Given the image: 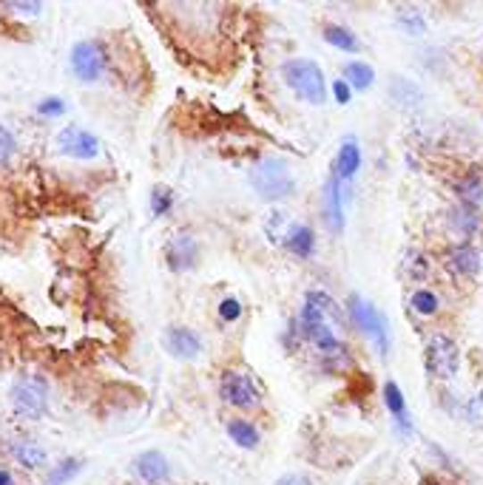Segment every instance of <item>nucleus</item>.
I'll list each match as a JSON object with an SVG mask.
<instances>
[{"instance_id":"nucleus-23","label":"nucleus","mask_w":483,"mask_h":485,"mask_svg":"<svg viewBox=\"0 0 483 485\" xmlns=\"http://www.w3.org/2000/svg\"><path fill=\"white\" fill-rule=\"evenodd\" d=\"M324 40L330 45H336V49H341V52H358V49H362V45H358V37L345 26H327L324 29Z\"/></svg>"},{"instance_id":"nucleus-28","label":"nucleus","mask_w":483,"mask_h":485,"mask_svg":"<svg viewBox=\"0 0 483 485\" xmlns=\"http://www.w3.org/2000/svg\"><path fill=\"white\" fill-rule=\"evenodd\" d=\"M14 153H18V139L0 122V165H9L14 160Z\"/></svg>"},{"instance_id":"nucleus-2","label":"nucleus","mask_w":483,"mask_h":485,"mask_svg":"<svg viewBox=\"0 0 483 485\" xmlns=\"http://www.w3.org/2000/svg\"><path fill=\"white\" fill-rule=\"evenodd\" d=\"M9 403L18 417H26V420L43 417L46 409H49V381L35 372L18 374L9 389Z\"/></svg>"},{"instance_id":"nucleus-13","label":"nucleus","mask_w":483,"mask_h":485,"mask_svg":"<svg viewBox=\"0 0 483 485\" xmlns=\"http://www.w3.org/2000/svg\"><path fill=\"white\" fill-rule=\"evenodd\" d=\"M134 472H137V477L143 480V482L160 485V482L168 480L171 465H168V460L160 455V451H143V455L134 460Z\"/></svg>"},{"instance_id":"nucleus-5","label":"nucleus","mask_w":483,"mask_h":485,"mask_svg":"<svg viewBox=\"0 0 483 485\" xmlns=\"http://www.w3.org/2000/svg\"><path fill=\"white\" fill-rule=\"evenodd\" d=\"M254 187L259 191L262 199H268V201H279V199H285L293 193V174H290V168L282 162V160H264L256 170H254V177H251Z\"/></svg>"},{"instance_id":"nucleus-32","label":"nucleus","mask_w":483,"mask_h":485,"mask_svg":"<svg viewBox=\"0 0 483 485\" xmlns=\"http://www.w3.org/2000/svg\"><path fill=\"white\" fill-rule=\"evenodd\" d=\"M6 9L14 14H40L43 12L40 4H6Z\"/></svg>"},{"instance_id":"nucleus-35","label":"nucleus","mask_w":483,"mask_h":485,"mask_svg":"<svg viewBox=\"0 0 483 485\" xmlns=\"http://www.w3.org/2000/svg\"><path fill=\"white\" fill-rule=\"evenodd\" d=\"M0 485H14V477L9 472H4V468H0Z\"/></svg>"},{"instance_id":"nucleus-31","label":"nucleus","mask_w":483,"mask_h":485,"mask_svg":"<svg viewBox=\"0 0 483 485\" xmlns=\"http://www.w3.org/2000/svg\"><path fill=\"white\" fill-rule=\"evenodd\" d=\"M239 316H242V304L237 299H225L220 304V318L222 321H237Z\"/></svg>"},{"instance_id":"nucleus-21","label":"nucleus","mask_w":483,"mask_h":485,"mask_svg":"<svg viewBox=\"0 0 483 485\" xmlns=\"http://www.w3.org/2000/svg\"><path fill=\"white\" fill-rule=\"evenodd\" d=\"M384 403H387V409L393 412V417L398 420L401 426H410V420H407V400H404V392L398 389L396 381L384 383Z\"/></svg>"},{"instance_id":"nucleus-6","label":"nucleus","mask_w":483,"mask_h":485,"mask_svg":"<svg viewBox=\"0 0 483 485\" xmlns=\"http://www.w3.org/2000/svg\"><path fill=\"white\" fill-rule=\"evenodd\" d=\"M347 312H350V318H353V324L358 326V330H362L372 343H376L381 355H387L389 352V330H387V318L381 316V312L370 301H364L362 295H350Z\"/></svg>"},{"instance_id":"nucleus-17","label":"nucleus","mask_w":483,"mask_h":485,"mask_svg":"<svg viewBox=\"0 0 483 485\" xmlns=\"http://www.w3.org/2000/svg\"><path fill=\"white\" fill-rule=\"evenodd\" d=\"M285 247L290 250L293 256L310 259V256H313V250H316V233L310 230L307 225H293L290 233L285 236Z\"/></svg>"},{"instance_id":"nucleus-1","label":"nucleus","mask_w":483,"mask_h":485,"mask_svg":"<svg viewBox=\"0 0 483 485\" xmlns=\"http://www.w3.org/2000/svg\"><path fill=\"white\" fill-rule=\"evenodd\" d=\"M345 326V312L330 299L327 292H307L304 307H302V333L313 347L327 355V358H338L345 352V343H341L338 330Z\"/></svg>"},{"instance_id":"nucleus-7","label":"nucleus","mask_w":483,"mask_h":485,"mask_svg":"<svg viewBox=\"0 0 483 485\" xmlns=\"http://www.w3.org/2000/svg\"><path fill=\"white\" fill-rule=\"evenodd\" d=\"M54 145L60 153L69 156V160L88 162L100 156V139L88 128H83V125H66V128H60V134L54 136Z\"/></svg>"},{"instance_id":"nucleus-14","label":"nucleus","mask_w":483,"mask_h":485,"mask_svg":"<svg viewBox=\"0 0 483 485\" xmlns=\"http://www.w3.org/2000/svg\"><path fill=\"white\" fill-rule=\"evenodd\" d=\"M358 168H362V148H358L355 139H347V143L338 148L333 177L338 182H347V179H353L358 174Z\"/></svg>"},{"instance_id":"nucleus-26","label":"nucleus","mask_w":483,"mask_h":485,"mask_svg":"<svg viewBox=\"0 0 483 485\" xmlns=\"http://www.w3.org/2000/svg\"><path fill=\"white\" fill-rule=\"evenodd\" d=\"M35 111H37L43 119H60V117H63V114L69 111V105H66L63 97H43V100L37 103Z\"/></svg>"},{"instance_id":"nucleus-29","label":"nucleus","mask_w":483,"mask_h":485,"mask_svg":"<svg viewBox=\"0 0 483 485\" xmlns=\"http://www.w3.org/2000/svg\"><path fill=\"white\" fill-rule=\"evenodd\" d=\"M398 23H401L404 31H410V35H421V31L427 29L424 18H421V14H418L415 9H404V12H398Z\"/></svg>"},{"instance_id":"nucleus-11","label":"nucleus","mask_w":483,"mask_h":485,"mask_svg":"<svg viewBox=\"0 0 483 485\" xmlns=\"http://www.w3.org/2000/svg\"><path fill=\"white\" fill-rule=\"evenodd\" d=\"M162 343L171 355L179 358V361H194V358L202 352L199 335L194 330H188V326H168L162 335Z\"/></svg>"},{"instance_id":"nucleus-12","label":"nucleus","mask_w":483,"mask_h":485,"mask_svg":"<svg viewBox=\"0 0 483 485\" xmlns=\"http://www.w3.org/2000/svg\"><path fill=\"white\" fill-rule=\"evenodd\" d=\"M446 264H449V270L455 273V275L478 278L483 273V253H480L478 247H472V244H458V247L449 250Z\"/></svg>"},{"instance_id":"nucleus-24","label":"nucleus","mask_w":483,"mask_h":485,"mask_svg":"<svg viewBox=\"0 0 483 485\" xmlns=\"http://www.w3.org/2000/svg\"><path fill=\"white\" fill-rule=\"evenodd\" d=\"M345 77L350 80L353 88L367 91L372 86V80H376V71H372V66H367V62H347V66H345Z\"/></svg>"},{"instance_id":"nucleus-19","label":"nucleus","mask_w":483,"mask_h":485,"mask_svg":"<svg viewBox=\"0 0 483 485\" xmlns=\"http://www.w3.org/2000/svg\"><path fill=\"white\" fill-rule=\"evenodd\" d=\"M449 227L458 233V236H472V233L480 227V216L472 205H458L449 213Z\"/></svg>"},{"instance_id":"nucleus-10","label":"nucleus","mask_w":483,"mask_h":485,"mask_svg":"<svg viewBox=\"0 0 483 485\" xmlns=\"http://www.w3.org/2000/svg\"><path fill=\"white\" fill-rule=\"evenodd\" d=\"M165 261L168 267L174 273H185V270H194L196 261H199V244L194 236H188V233H179V236H174L168 242L165 247Z\"/></svg>"},{"instance_id":"nucleus-15","label":"nucleus","mask_w":483,"mask_h":485,"mask_svg":"<svg viewBox=\"0 0 483 485\" xmlns=\"http://www.w3.org/2000/svg\"><path fill=\"white\" fill-rule=\"evenodd\" d=\"M9 451H12L14 463H21L23 468H29V472H37V468H43L46 460H49L46 448L35 440H18V443H12Z\"/></svg>"},{"instance_id":"nucleus-3","label":"nucleus","mask_w":483,"mask_h":485,"mask_svg":"<svg viewBox=\"0 0 483 485\" xmlns=\"http://www.w3.org/2000/svg\"><path fill=\"white\" fill-rule=\"evenodd\" d=\"M285 83L299 94L302 100L321 105L327 97V86H324V71L319 69V62L313 60H287L285 62Z\"/></svg>"},{"instance_id":"nucleus-25","label":"nucleus","mask_w":483,"mask_h":485,"mask_svg":"<svg viewBox=\"0 0 483 485\" xmlns=\"http://www.w3.org/2000/svg\"><path fill=\"white\" fill-rule=\"evenodd\" d=\"M171 208H174V193H171V187L157 185L151 191V213L165 216V213H171Z\"/></svg>"},{"instance_id":"nucleus-20","label":"nucleus","mask_w":483,"mask_h":485,"mask_svg":"<svg viewBox=\"0 0 483 485\" xmlns=\"http://www.w3.org/2000/svg\"><path fill=\"white\" fill-rule=\"evenodd\" d=\"M83 468H86L83 457H63L49 472V477H46V485H69L77 474L83 472Z\"/></svg>"},{"instance_id":"nucleus-30","label":"nucleus","mask_w":483,"mask_h":485,"mask_svg":"<svg viewBox=\"0 0 483 485\" xmlns=\"http://www.w3.org/2000/svg\"><path fill=\"white\" fill-rule=\"evenodd\" d=\"M466 417H470L472 426L483 429V392L470 400V406H466Z\"/></svg>"},{"instance_id":"nucleus-33","label":"nucleus","mask_w":483,"mask_h":485,"mask_svg":"<svg viewBox=\"0 0 483 485\" xmlns=\"http://www.w3.org/2000/svg\"><path fill=\"white\" fill-rule=\"evenodd\" d=\"M333 91H336V100H338L341 105H347V103L353 100V91H350V83H345V80H338V83L333 86Z\"/></svg>"},{"instance_id":"nucleus-9","label":"nucleus","mask_w":483,"mask_h":485,"mask_svg":"<svg viewBox=\"0 0 483 485\" xmlns=\"http://www.w3.org/2000/svg\"><path fill=\"white\" fill-rule=\"evenodd\" d=\"M220 392H222V400L230 403V406H256L262 400V389H259V383L251 378V374L233 372V369L222 374Z\"/></svg>"},{"instance_id":"nucleus-18","label":"nucleus","mask_w":483,"mask_h":485,"mask_svg":"<svg viewBox=\"0 0 483 485\" xmlns=\"http://www.w3.org/2000/svg\"><path fill=\"white\" fill-rule=\"evenodd\" d=\"M458 196L463 199V205H483V170L470 168L466 174L458 179Z\"/></svg>"},{"instance_id":"nucleus-34","label":"nucleus","mask_w":483,"mask_h":485,"mask_svg":"<svg viewBox=\"0 0 483 485\" xmlns=\"http://www.w3.org/2000/svg\"><path fill=\"white\" fill-rule=\"evenodd\" d=\"M273 485H313L307 477H299V474H285V477H279Z\"/></svg>"},{"instance_id":"nucleus-22","label":"nucleus","mask_w":483,"mask_h":485,"mask_svg":"<svg viewBox=\"0 0 483 485\" xmlns=\"http://www.w3.org/2000/svg\"><path fill=\"white\" fill-rule=\"evenodd\" d=\"M228 434H230V440L237 446H242V448H256L259 446V432H256L254 423H247V420H230Z\"/></svg>"},{"instance_id":"nucleus-27","label":"nucleus","mask_w":483,"mask_h":485,"mask_svg":"<svg viewBox=\"0 0 483 485\" xmlns=\"http://www.w3.org/2000/svg\"><path fill=\"white\" fill-rule=\"evenodd\" d=\"M412 309L421 312V316H435L438 312V295L429 290H418L412 295Z\"/></svg>"},{"instance_id":"nucleus-16","label":"nucleus","mask_w":483,"mask_h":485,"mask_svg":"<svg viewBox=\"0 0 483 485\" xmlns=\"http://www.w3.org/2000/svg\"><path fill=\"white\" fill-rule=\"evenodd\" d=\"M324 205H327L324 208L327 222H330V227L338 233L341 227H345V205H341V182L336 177L324 187Z\"/></svg>"},{"instance_id":"nucleus-8","label":"nucleus","mask_w":483,"mask_h":485,"mask_svg":"<svg viewBox=\"0 0 483 485\" xmlns=\"http://www.w3.org/2000/svg\"><path fill=\"white\" fill-rule=\"evenodd\" d=\"M427 366L435 378H452L461 366V352L458 343L452 341L449 335H432L427 343Z\"/></svg>"},{"instance_id":"nucleus-4","label":"nucleus","mask_w":483,"mask_h":485,"mask_svg":"<svg viewBox=\"0 0 483 485\" xmlns=\"http://www.w3.org/2000/svg\"><path fill=\"white\" fill-rule=\"evenodd\" d=\"M69 66L71 74L80 83H97L108 71V52L100 40H80L71 45L69 52Z\"/></svg>"}]
</instances>
